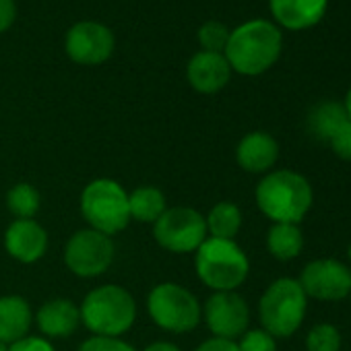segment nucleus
<instances>
[{
    "instance_id": "nucleus-1",
    "label": "nucleus",
    "mask_w": 351,
    "mask_h": 351,
    "mask_svg": "<svg viewBox=\"0 0 351 351\" xmlns=\"http://www.w3.org/2000/svg\"><path fill=\"white\" fill-rule=\"evenodd\" d=\"M281 48V29L267 19H252L230 32L223 56L232 71L244 77H258L279 60Z\"/></svg>"
},
{
    "instance_id": "nucleus-2",
    "label": "nucleus",
    "mask_w": 351,
    "mask_h": 351,
    "mask_svg": "<svg viewBox=\"0 0 351 351\" xmlns=\"http://www.w3.org/2000/svg\"><path fill=\"white\" fill-rule=\"evenodd\" d=\"M256 205L273 223H300L312 207V186L291 169L269 171L256 186Z\"/></svg>"
},
{
    "instance_id": "nucleus-3",
    "label": "nucleus",
    "mask_w": 351,
    "mask_h": 351,
    "mask_svg": "<svg viewBox=\"0 0 351 351\" xmlns=\"http://www.w3.org/2000/svg\"><path fill=\"white\" fill-rule=\"evenodd\" d=\"M81 310V322L93 332V337H116L120 339L136 320V302L128 289L106 283L91 289Z\"/></svg>"
},
{
    "instance_id": "nucleus-4",
    "label": "nucleus",
    "mask_w": 351,
    "mask_h": 351,
    "mask_svg": "<svg viewBox=\"0 0 351 351\" xmlns=\"http://www.w3.org/2000/svg\"><path fill=\"white\" fill-rule=\"evenodd\" d=\"M195 269L213 291H236L250 273V261L236 240L207 238L195 252Z\"/></svg>"
},
{
    "instance_id": "nucleus-5",
    "label": "nucleus",
    "mask_w": 351,
    "mask_h": 351,
    "mask_svg": "<svg viewBox=\"0 0 351 351\" xmlns=\"http://www.w3.org/2000/svg\"><path fill=\"white\" fill-rule=\"evenodd\" d=\"M81 215L91 230L116 236L130 223L128 193L112 178H95L81 193Z\"/></svg>"
},
{
    "instance_id": "nucleus-6",
    "label": "nucleus",
    "mask_w": 351,
    "mask_h": 351,
    "mask_svg": "<svg viewBox=\"0 0 351 351\" xmlns=\"http://www.w3.org/2000/svg\"><path fill=\"white\" fill-rule=\"evenodd\" d=\"M308 298L298 279H275L258 302V316L263 328L277 337H291L304 322Z\"/></svg>"
},
{
    "instance_id": "nucleus-7",
    "label": "nucleus",
    "mask_w": 351,
    "mask_h": 351,
    "mask_svg": "<svg viewBox=\"0 0 351 351\" xmlns=\"http://www.w3.org/2000/svg\"><path fill=\"white\" fill-rule=\"evenodd\" d=\"M147 312L151 320L167 332H191L203 318L197 295L178 283H159L147 295Z\"/></svg>"
},
{
    "instance_id": "nucleus-8",
    "label": "nucleus",
    "mask_w": 351,
    "mask_h": 351,
    "mask_svg": "<svg viewBox=\"0 0 351 351\" xmlns=\"http://www.w3.org/2000/svg\"><path fill=\"white\" fill-rule=\"evenodd\" d=\"M155 242L173 254H191L209 238L205 215L193 207H167L153 223Z\"/></svg>"
},
{
    "instance_id": "nucleus-9",
    "label": "nucleus",
    "mask_w": 351,
    "mask_h": 351,
    "mask_svg": "<svg viewBox=\"0 0 351 351\" xmlns=\"http://www.w3.org/2000/svg\"><path fill=\"white\" fill-rule=\"evenodd\" d=\"M114 240L91 228L75 232L64 246L66 269L83 279L104 275L114 261Z\"/></svg>"
},
{
    "instance_id": "nucleus-10",
    "label": "nucleus",
    "mask_w": 351,
    "mask_h": 351,
    "mask_svg": "<svg viewBox=\"0 0 351 351\" xmlns=\"http://www.w3.org/2000/svg\"><path fill=\"white\" fill-rule=\"evenodd\" d=\"M298 283L306 298L320 302H339L351 293V269L335 258H318L304 267Z\"/></svg>"
},
{
    "instance_id": "nucleus-11",
    "label": "nucleus",
    "mask_w": 351,
    "mask_h": 351,
    "mask_svg": "<svg viewBox=\"0 0 351 351\" xmlns=\"http://www.w3.org/2000/svg\"><path fill=\"white\" fill-rule=\"evenodd\" d=\"M203 318L213 337L236 341L250 324V308L236 291H215L203 308Z\"/></svg>"
},
{
    "instance_id": "nucleus-12",
    "label": "nucleus",
    "mask_w": 351,
    "mask_h": 351,
    "mask_svg": "<svg viewBox=\"0 0 351 351\" xmlns=\"http://www.w3.org/2000/svg\"><path fill=\"white\" fill-rule=\"evenodd\" d=\"M114 34L97 21H79L75 23L64 42L69 58L77 64L95 66L106 62L114 52Z\"/></svg>"
},
{
    "instance_id": "nucleus-13",
    "label": "nucleus",
    "mask_w": 351,
    "mask_h": 351,
    "mask_svg": "<svg viewBox=\"0 0 351 351\" xmlns=\"http://www.w3.org/2000/svg\"><path fill=\"white\" fill-rule=\"evenodd\" d=\"M7 252L25 265L40 261L48 250V232L36 219H15L5 232Z\"/></svg>"
},
{
    "instance_id": "nucleus-14",
    "label": "nucleus",
    "mask_w": 351,
    "mask_h": 351,
    "mask_svg": "<svg viewBox=\"0 0 351 351\" xmlns=\"http://www.w3.org/2000/svg\"><path fill=\"white\" fill-rule=\"evenodd\" d=\"M189 83L195 91L213 95L221 91L232 79V66L219 52H197L186 66Z\"/></svg>"
},
{
    "instance_id": "nucleus-15",
    "label": "nucleus",
    "mask_w": 351,
    "mask_h": 351,
    "mask_svg": "<svg viewBox=\"0 0 351 351\" xmlns=\"http://www.w3.org/2000/svg\"><path fill=\"white\" fill-rule=\"evenodd\" d=\"M269 9L277 25L289 32H306L322 21L328 0H269Z\"/></svg>"
},
{
    "instance_id": "nucleus-16",
    "label": "nucleus",
    "mask_w": 351,
    "mask_h": 351,
    "mask_svg": "<svg viewBox=\"0 0 351 351\" xmlns=\"http://www.w3.org/2000/svg\"><path fill=\"white\" fill-rule=\"evenodd\" d=\"M279 159V143L263 130L248 132L236 149L238 165L248 173H269Z\"/></svg>"
},
{
    "instance_id": "nucleus-17",
    "label": "nucleus",
    "mask_w": 351,
    "mask_h": 351,
    "mask_svg": "<svg viewBox=\"0 0 351 351\" xmlns=\"http://www.w3.org/2000/svg\"><path fill=\"white\" fill-rule=\"evenodd\" d=\"M36 322L46 339H64L77 332L81 324V310L66 298H54L40 306Z\"/></svg>"
},
{
    "instance_id": "nucleus-18",
    "label": "nucleus",
    "mask_w": 351,
    "mask_h": 351,
    "mask_svg": "<svg viewBox=\"0 0 351 351\" xmlns=\"http://www.w3.org/2000/svg\"><path fill=\"white\" fill-rule=\"evenodd\" d=\"M34 324V312L23 295L0 298V341L13 345L27 337Z\"/></svg>"
},
{
    "instance_id": "nucleus-19",
    "label": "nucleus",
    "mask_w": 351,
    "mask_h": 351,
    "mask_svg": "<svg viewBox=\"0 0 351 351\" xmlns=\"http://www.w3.org/2000/svg\"><path fill=\"white\" fill-rule=\"evenodd\" d=\"M349 120L345 106L339 101H320L308 114V130L314 138L328 143L332 134Z\"/></svg>"
},
{
    "instance_id": "nucleus-20",
    "label": "nucleus",
    "mask_w": 351,
    "mask_h": 351,
    "mask_svg": "<svg viewBox=\"0 0 351 351\" xmlns=\"http://www.w3.org/2000/svg\"><path fill=\"white\" fill-rule=\"evenodd\" d=\"M130 219L141 223H155L167 209L165 195L155 186H138L128 195Z\"/></svg>"
},
{
    "instance_id": "nucleus-21",
    "label": "nucleus",
    "mask_w": 351,
    "mask_h": 351,
    "mask_svg": "<svg viewBox=\"0 0 351 351\" xmlns=\"http://www.w3.org/2000/svg\"><path fill=\"white\" fill-rule=\"evenodd\" d=\"M267 248L277 261H291L304 248L302 230L295 223H273L267 234Z\"/></svg>"
},
{
    "instance_id": "nucleus-22",
    "label": "nucleus",
    "mask_w": 351,
    "mask_h": 351,
    "mask_svg": "<svg viewBox=\"0 0 351 351\" xmlns=\"http://www.w3.org/2000/svg\"><path fill=\"white\" fill-rule=\"evenodd\" d=\"M205 223H207L209 238L234 240L242 228V211L238 205L230 201H221L215 207H211L209 215L205 217Z\"/></svg>"
},
{
    "instance_id": "nucleus-23",
    "label": "nucleus",
    "mask_w": 351,
    "mask_h": 351,
    "mask_svg": "<svg viewBox=\"0 0 351 351\" xmlns=\"http://www.w3.org/2000/svg\"><path fill=\"white\" fill-rule=\"evenodd\" d=\"M40 193L27 182H19L7 193V207L17 219H34L40 211Z\"/></svg>"
},
{
    "instance_id": "nucleus-24",
    "label": "nucleus",
    "mask_w": 351,
    "mask_h": 351,
    "mask_svg": "<svg viewBox=\"0 0 351 351\" xmlns=\"http://www.w3.org/2000/svg\"><path fill=\"white\" fill-rule=\"evenodd\" d=\"M308 351H339L341 349V335L337 326L328 322H320L310 328L306 337Z\"/></svg>"
},
{
    "instance_id": "nucleus-25",
    "label": "nucleus",
    "mask_w": 351,
    "mask_h": 351,
    "mask_svg": "<svg viewBox=\"0 0 351 351\" xmlns=\"http://www.w3.org/2000/svg\"><path fill=\"white\" fill-rule=\"evenodd\" d=\"M228 40H230V29L219 21H207L199 29V42H201L205 52L223 54V50L228 46Z\"/></svg>"
},
{
    "instance_id": "nucleus-26",
    "label": "nucleus",
    "mask_w": 351,
    "mask_h": 351,
    "mask_svg": "<svg viewBox=\"0 0 351 351\" xmlns=\"http://www.w3.org/2000/svg\"><path fill=\"white\" fill-rule=\"evenodd\" d=\"M240 351H277L275 337L269 335L265 328H248L240 341H238Z\"/></svg>"
},
{
    "instance_id": "nucleus-27",
    "label": "nucleus",
    "mask_w": 351,
    "mask_h": 351,
    "mask_svg": "<svg viewBox=\"0 0 351 351\" xmlns=\"http://www.w3.org/2000/svg\"><path fill=\"white\" fill-rule=\"evenodd\" d=\"M77 351H136L130 343L116 337H89Z\"/></svg>"
},
{
    "instance_id": "nucleus-28",
    "label": "nucleus",
    "mask_w": 351,
    "mask_h": 351,
    "mask_svg": "<svg viewBox=\"0 0 351 351\" xmlns=\"http://www.w3.org/2000/svg\"><path fill=\"white\" fill-rule=\"evenodd\" d=\"M330 149L335 151L337 157L351 161V120H347L328 141Z\"/></svg>"
},
{
    "instance_id": "nucleus-29",
    "label": "nucleus",
    "mask_w": 351,
    "mask_h": 351,
    "mask_svg": "<svg viewBox=\"0 0 351 351\" xmlns=\"http://www.w3.org/2000/svg\"><path fill=\"white\" fill-rule=\"evenodd\" d=\"M9 351H56L54 345L50 343V339L46 337H23L17 343L9 345Z\"/></svg>"
},
{
    "instance_id": "nucleus-30",
    "label": "nucleus",
    "mask_w": 351,
    "mask_h": 351,
    "mask_svg": "<svg viewBox=\"0 0 351 351\" xmlns=\"http://www.w3.org/2000/svg\"><path fill=\"white\" fill-rule=\"evenodd\" d=\"M17 19L15 0H0V34L7 32Z\"/></svg>"
},
{
    "instance_id": "nucleus-31",
    "label": "nucleus",
    "mask_w": 351,
    "mask_h": 351,
    "mask_svg": "<svg viewBox=\"0 0 351 351\" xmlns=\"http://www.w3.org/2000/svg\"><path fill=\"white\" fill-rule=\"evenodd\" d=\"M195 351H240V349H238V343H236V341L211 337V339L203 341Z\"/></svg>"
},
{
    "instance_id": "nucleus-32",
    "label": "nucleus",
    "mask_w": 351,
    "mask_h": 351,
    "mask_svg": "<svg viewBox=\"0 0 351 351\" xmlns=\"http://www.w3.org/2000/svg\"><path fill=\"white\" fill-rule=\"evenodd\" d=\"M143 351H182V349L178 345L169 343V341H155V343L147 345Z\"/></svg>"
},
{
    "instance_id": "nucleus-33",
    "label": "nucleus",
    "mask_w": 351,
    "mask_h": 351,
    "mask_svg": "<svg viewBox=\"0 0 351 351\" xmlns=\"http://www.w3.org/2000/svg\"><path fill=\"white\" fill-rule=\"evenodd\" d=\"M345 112H347V116H349V120H351V89L347 91V95H345Z\"/></svg>"
},
{
    "instance_id": "nucleus-34",
    "label": "nucleus",
    "mask_w": 351,
    "mask_h": 351,
    "mask_svg": "<svg viewBox=\"0 0 351 351\" xmlns=\"http://www.w3.org/2000/svg\"><path fill=\"white\" fill-rule=\"evenodd\" d=\"M0 351H9V345H5L3 341H0Z\"/></svg>"
},
{
    "instance_id": "nucleus-35",
    "label": "nucleus",
    "mask_w": 351,
    "mask_h": 351,
    "mask_svg": "<svg viewBox=\"0 0 351 351\" xmlns=\"http://www.w3.org/2000/svg\"><path fill=\"white\" fill-rule=\"evenodd\" d=\"M349 261H351V244H349Z\"/></svg>"
},
{
    "instance_id": "nucleus-36",
    "label": "nucleus",
    "mask_w": 351,
    "mask_h": 351,
    "mask_svg": "<svg viewBox=\"0 0 351 351\" xmlns=\"http://www.w3.org/2000/svg\"><path fill=\"white\" fill-rule=\"evenodd\" d=\"M349 302H351V293H349Z\"/></svg>"
}]
</instances>
